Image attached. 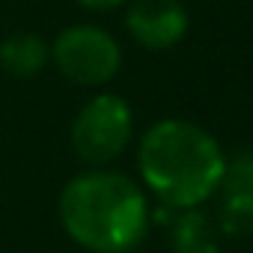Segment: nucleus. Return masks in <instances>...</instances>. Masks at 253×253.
Returning <instances> with one entry per match:
<instances>
[{"instance_id": "obj_1", "label": "nucleus", "mask_w": 253, "mask_h": 253, "mask_svg": "<svg viewBox=\"0 0 253 253\" xmlns=\"http://www.w3.org/2000/svg\"><path fill=\"white\" fill-rule=\"evenodd\" d=\"M137 170L146 191L173 211L200 209L223 182L226 155L203 125L167 116L152 122L137 143Z\"/></svg>"}, {"instance_id": "obj_2", "label": "nucleus", "mask_w": 253, "mask_h": 253, "mask_svg": "<svg viewBox=\"0 0 253 253\" xmlns=\"http://www.w3.org/2000/svg\"><path fill=\"white\" fill-rule=\"evenodd\" d=\"M57 214L66 235L89 253H128L152 223L143 188L113 170H86L69 179Z\"/></svg>"}, {"instance_id": "obj_3", "label": "nucleus", "mask_w": 253, "mask_h": 253, "mask_svg": "<svg viewBox=\"0 0 253 253\" xmlns=\"http://www.w3.org/2000/svg\"><path fill=\"white\" fill-rule=\"evenodd\" d=\"M69 137H72L75 155L84 164L89 167L110 164L128 149L134 137V110L116 92L92 95L78 110Z\"/></svg>"}, {"instance_id": "obj_4", "label": "nucleus", "mask_w": 253, "mask_h": 253, "mask_svg": "<svg viewBox=\"0 0 253 253\" xmlns=\"http://www.w3.org/2000/svg\"><path fill=\"white\" fill-rule=\"evenodd\" d=\"M51 63L78 86H104L122 69V48L104 27L69 24L51 42Z\"/></svg>"}, {"instance_id": "obj_5", "label": "nucleus", "mask_w": 253, "mask_h": 253, "mask_svg": "<svg viewBox=\"0 0 253 253\" xmlns=\"http://www.w3.org/2000/svg\"><path fill=\"white\" fill-rule=\"evenodd\" d=\"M125 30L146 51L176 48L191 27V15L182 0H128Z\"/></svg>"}, {"instance_id": "obj_6", "label": "nucleus", "mask_w": 253, "mask_h": 253, "mask_svg": "<svg viewBox=\"0 0 253 253\" xmlns=\"http://www.w3.org/2000/svg\"><path fill=\"white\" fill-rule=\"evenodd\" d=\"M220 191H223V203L214 220L217 229L226 235L253 232V152L226 158Z\"/></svg>"}, {"instance_id": "obj_7", "label": "nucleus", "mask_w": 253, "mask_h": 253, "mask_svg": "<svg viewBox=\"0 0 253 253\" xmlns=\"http://www.w3.org/2000/svg\"><path fill=\"white\" fill-rule=\"evenodd\" d=\"M173 253H220V229L203 209H182L170 220Z\"/></svg>"}, {"instance_id": "obj_8", "label": "nucleus", "mask_w": 253, "mask_h": 253, "mask_svg": "<svg viewBox=\"0 0 253 253\" xmlns=\"http://www.w3.org/2000/svg\"><path fill=\"white\" fill-rule=\"evenodd\" d=\"M51 63V45L36 33H12L0 42V69L12 78H36Z\"/></svg>"}, {"instance_id": "obj_9", "label": "nucleus", "mask_w": 253, "mask_h": 253, "mask_svg": "<svg viewBox=\"0 0 253 253\" xmlns=\"http://www.w3.org/2000/svg\"><path fill=\"white\" fill-rule=\"evenodd\" d=\"M78 3H81L84 9H92V12H110V9L125 6L128 0H78Z\"/></svg>"}, {"instance_id": "obj_10", "label": "nucleus", "mask_w": 253, "mask_h": 253, "mask_svg": "<svg viewBox=\"0 0 253 253\" xmlns=\"http://www.w3.org/2000/svg\"><path fill=\"white\" fill-rule=\"evenodd\" d=\"M128 253H137V250H128Z\"/></svg>"}]
</instances>
